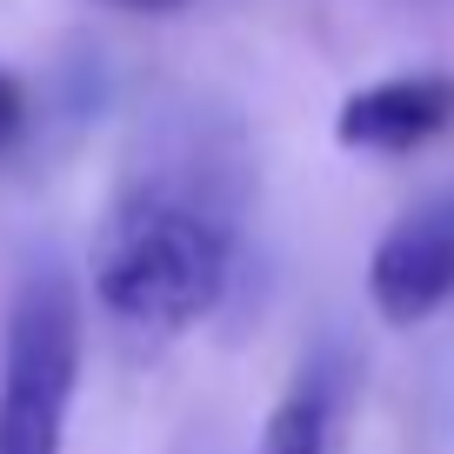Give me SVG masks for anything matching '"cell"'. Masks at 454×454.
<instances>
[{
	"label": "cell",
	"instance_id": "6da1fadb",
	"mask_svg": "<svg viewBox=\"0 0 454 454\" xmlns=\"http://www.w3.org/2000/svg\"><path fill=\"white\" fill-rule=\"evenodd\" d=\"M247 154L214 114H174L128 160L94 227V301L121 327L181 334L221 308L241 254Z\"/></svg>",
	"mask_w": 454,
	"mask_h": 454
},
{
	"label": "cell",
	"instance_id": "8992f818",
	"mask_svg": "<svg viewBox=\"0 0 454 454\" xmlns=\"http://www.w3.org/2000/svg\"><path fill=\"white\" fill-rule=\"evenodd\" d=\"M27 121H34L27 87H20V74H7V67H0V154H7V147H20Z\"/></svg>",
	"mask_w": 454,
	"mask_h": 454
},
{
	"label": "cell",
	"instance_id": "7a4b0ae2",
	"mask_svg": "<svg viewBox=\"0 0 454 454\" xmlns=\"http://www.w3.org/2000/svg\"><path fill=\"white\" fill-rule=\"evenodd\" d=\"M81 387V287L41 261L20 274L0 327V454H60Z\"/></svg>",
	"mask_w": 454,
	"mask_h": 454
},
{
	"label": "cell",
	"instance_id": "52a82bcc",
	"mask_svg": "<svg viewBox=\"0 0 454 454\" xmlns=\"http://www.w3.org/2000/svg\"><path fill=\"white\" fill-rule=\"evenodd\" d=\"M100 7H121V14H174L181 0H100Z\"/></svg>",
	"mask_w": 454,
	"mask_h": 454
},
{
	"label": "cell",
	"instance_id": "277c9868",
	"mask_svg": "<svg viewBox=\"0 0 454 454\" xmlns=\"http://www.w3.org/2000/svg\"><path fill=\"white\" fill-rule=\"evenodd\" d=\"M454 128V74H387L340 100L334 141L348 154H414Z\"/></svg>",
	"mask_w": 454,
	"mask_h": 454
},
{
	"label": "cell",
	"instance_id": "5b68a950",
	"mask_svg": "<svg viewBox=\"0 0 454 454\" xmlns=\"http://www.w3.org/2000/svg\"><path fill=\"white\" fill-rule=\"evenodd\" d=\"M334 408H340V368L334 361H308V368L294 374V387L274 401L254 454H327V441H334Z\"/></svg>",
	"mask_w": 454,
	"mask_h": 454
},
{
	"label": "cell",
	"instance_id": "3957f363",
	"mask_svg": "<svg viewBox=\"0 0 454 454\" xmlns=\"http://www.w3.org/2000/svg\"><path fill=\"white\" fill-rule=\"evenodd\" d=\"M368 294L374 314L395 327H421L427 314H441L454 301V194L414 207L408 221H395L381 234L368 261Z\"/></svg>",
	"mask_w": 454,
	"mask_h": 454
}]
</instances>
